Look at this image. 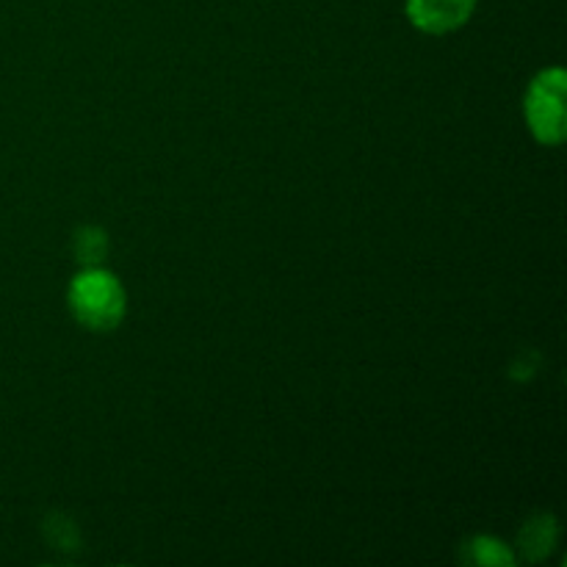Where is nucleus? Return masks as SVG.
Here are the masks:
<instances>
[{"mask_svg":"<svg viewBox=\"0 0 567 567\" xmlns=\"http://www.w3.org/2000/svg\"><path fill=\"white\" fill-rule=\"evenodd\" d=\"M526 127L543 147H559L567 138V72L546 66L529 81L524 94Z\"/></svg>","mask_w":567,"mask_h":567,"instance_id":"obj_2","label":"nucleus"},{"mask_svg":"<svg viewBox=\"0 0 567 567\" xmlns=\"http://www.w3.org/2000/svg\"><path fill=\"white\" fill-rule=\"evenodd\" d=\"M66 308L83 330L111 332L127 313L125 286L105 266H81L66 288Z\"/></svg>","mask_w":567,"mask_h":567,"instance_id":"obj_1","label":"nucleus"},{"mask_svg":"<svg viewBox=\"0 0 567 567\" xmlns=\"http://www.w3.org/2000/svg\"><path fill=\"white\" fill-rule=\"evenodd\" d=\"M72 252L81 266H103L105 255H109V236L103 227H81L72 236Z\"/></svg>","mask_w":567,"mask_h":567,"instance_id":"obj_6","label":"nucleus"},{"mask_svg":"<svg viewBox=\"0 0 567 567\" xmlns=\"http://www.w3.org/2000/svg\"><path fill=\"white\" fill-rule=\"evenodd\" d=\"M480 0H404L410 25L430 37L460 31L474 17Z\"/></svg>","mask_w":567,"mask_h":567,"instance_id":"obj_3","label":"nucleus"},{"mask_svg":"<svg viewBox=\"0 0 567 567\" xmlns=\"http://www.w3.org/2000/svg\"><path fill=\"white\" fill-rule=\"evenodd\" d=\"M463 559L468 565H487V567H513L515 554L509 551V546H504L496 537L480 535L474 540L465 543Z\"/></svg>","mask_w":567,"mask_h":567,"instance_id":"obj_4","label":"nucleus"},{"mask_svg":"<svg viewBox=\"0 0 567 567\" xmlns=\"http://www.w3.org/2000/svg\"><path fill=\"white\" fill-rule=\"evenodd\" d=\"M554 543H557V524H554L551 515H537L520 532V546H524V554L529 559L548 557Z\"/></svg>","mask_w":567,"mask_h":567,"instance_id":"obj_5","label":"nucleus"}]
</instances>
